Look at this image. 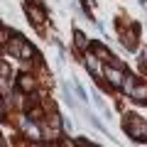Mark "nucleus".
I'll use <instances>...</instances> for the list:
<instances>
[{"mask_svg":"<svg viewBox=\"0 0 147 147\" xmlns=\"http://www.w3.org/2000/svg\"><path fill=\"white\" fill-rule=\"evenodd\" d=\"M5 39H7V30H3V27H0V44L5 42Z\"/></svg>","mask_w":147,"mask_h":147,"instance_id":"14","label":"nucleus"},{"mask_svg":"<svg viewBox=\"0 0 147 147\" xmlns=\"http://www.w3.org/2000/svg\"><path fill=\"white\" fill-rule=\"evenodd\" d=\"M130 98L135 103H147V84H135L130 91Z\"/></svg>","mask_w":147,"mask_h":147,"instance_id":"3","label":"nucleus"},{"mask_svg":"<svg viewBox=\"0 0 147 147\" xmlns=\"http://www.w3.org/2000/svg\"><path fill=\"white\" fill-rule=\"evenodd\" d=\"M74 42H76V47H79V49H86V47H88V39H86L84 32H74Z\"/></svg>","mask_w":147,"mask_h":147,"instance_id":"11","label":"nucleus"},{"mask_svg":"<svg viewBox=\"0 0 147 147\" xmlns=\"http://www.w3.org/2000/svg\"><path fill=\"white\" fill-rule=\"evenodd\" d=\"M7 74H10V66L7 64H0V76H7Z\"/></svg>","mask_w":147,"mask_h":147,"instance_id":"13","label":"nucleus"},{"mask_svg":"<svg viewBox=\"0 0 147 147\" xmlns=\"http://www.w3.org/2000/svg\"><path fill=\"white\" fill-rule=\"evenodd\" d=\"M27 15H30V20L34 22L37 27H39V25H42L44 20H47V15H44V10H42V7H37V5H27Z\"/></svg>","mask_w":147,"mask_h":147,"instance_id":"4","label":"nucleus"},{"mask_svg":"<svg viewBox=\"0 0 147 147\" xmlns=\"http://www.w3.org/2000/svg\"><path fill=\"white\" fill-rule=\"evenodd\" d=\"M20 125H22V130L27 132L30 137H42V130L34 125V123H27V120H20Z\"/></svg>","mask_w":147,"mask_h":147,"instance_id":"7","label":"nucleus"},{"mask_svg":"<svg viewBox=\"0 0 147 147\" xmlns=\"http://www.w3.org/2000/svg\"><path fill=\"white\" fill-rule=\"evenodd\" d=\"M105 76H108V84H110V86H120L125 74H123V69H120V66H115V64H113V66L105 69Z\"/></svg>","mask_w":147,"mask_h":147,"instance_id":"2","label":"nucleus"},{"mask_svg":"<svg viewBox=\"0 0 147 147\" xmlns=\"http://www.w3.org/2000/svg\"><path fill=\"white\" fill-rule=\"evenodd\" d=\"M32 57H34V49H32V44H22V49H20V59H22V61H30V59Z\"/></svg>","mask_w":147,"mask_h":147,"instance_id":"9","label":"nucleus"},{"mask_svg":"<svg viewBox=\"0 0 147 147\" xmlns=\"http://www.w3.org/2000/svg\"><path fill=\"white\" fill-rule=\"evenodd\" d=\"M86 69H88L91 74H96V76L105 74V71H103V66H100V59H98V57H93V54H86Z\"/></svg>","mask_w":147,"mask_h":147,"instance_id":"5","label":"nucleus"},{"mask_svg":"<svg viewBox=\"0 0 147 147\" xmlns=\"http://www.w3.org/2000/svg\"><path fill=\"white\" fill-rule=\"evenodd\" d=\"M132 86H135V79L125 74V76H123V84H120V88L125 91V93H130V91H132Z\"/></svg>","mask_w":147,"mask_h":147,"instance_id":"12","label":"nucleus"},{"mask_svg":"<svg viewBox=\"0 0 147 147\" xmlns=\"http://www.w3.org/2000/svg\"><path fill=\"white\" fill-rule=\"evenodd\" d=\"M3 113H5V103H3V100H0V115H3Z\"/></svg>","mask_w":147,"mask_h":147,"instance_id":"15","label":"nucleus"},{"mask_svg":"<svg viewBox=\"0 0 147 147\" xmlns=\"http://www.w3.org/2000/svg\"><path fill=\"white\" fill-rule=\"evenodd\" d=\"M125 132L140 142H147V123H142L137 115H127L125 120Z\"/></svg>","mask_w":147,"mask_h":147,"instance_id":"1","label":"nucleus"},{"mask_svg":"<svg viewBox=\"0 0 147 147\" xmlns=\"http://www.w3.org/2000/svg\"><path fill=\"white\" fill-rule=\"evenodd\" d=\"M22 44H25V37L15 34V37L10 39V44H7V52H10V54H15V57H20V49H22Z\"/></svg>","mask_w":147,"mask_h":147,"instance_id":"6","label":"nucleus"},{"mask_svg":"<svg viewBox=\"0 0 147 147\" xmlns=\"http://www.w3.org/2000/svg\"><path fill=\"white\" fill-rule=\"evenodd\" d=\"M93 49H96V57H98L100 61H110V59H113V57H110V52H108L105 47H100V44H96Z\"/></svg>","mask_w":147,"mask_h":147,"instance_id":"10","label":"nucleus"},{"mask_svg":"<svg viewBox=\"0 0 147 147\" xmlns=\"http://www.w3.org/2000/svg\"><path fill=\"white\" fill-rule=\"evenodd\" d=\"M20 88L25 91V93H30V91L34 88V79H32L30 74H22V76H20Z\"/></svg>","mask_w":147,"mask_h":147,"instance_id":"8","label":"nucleus"}]
</instances>
